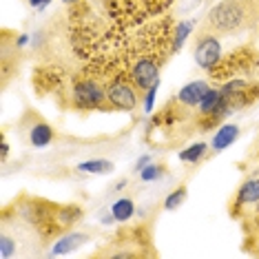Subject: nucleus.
I'll use <instances>...</instances> for the list:
<instances>
[{
	"instance_id": "nucleus-1",
	"label": "nucleus",
	"mask_w": 259,
	"mask_h": 259,
	"mask_svg": "<svg viewBox=\"0 0 259 259\" xmlns=\"http://www.w3.org/2000/svg\"><path fill=\"white\" fill-rule=\"evenodd\" d=\"M208 22L217 31H226V33L235 31V29H239L246 22V9L241 7V3H237V0H226V3H220L210 11Z\"/></svg>"
},
{
	"instance_id": "nucleus-2",
	"label": "nucleus",
	"mask_w": 259,
	"mask_h": 259,
	"mask_svg": "<svg viewBox=\"0 0 259 259\" xmlns=\"http://www.w3.org/2000/svg\"><path fill=\"white\" fill-rule=\"evenodd\" d=\"M104 102H109L107 89L98 80H78L73 84V104L80 109H102Z\"/></svg>"
},
{
	"instance_id": "nucleus-3",
	"label": "nucleus",
	"mask_w": 259,
	"mask_h": 259,
	"mask_svg": "<svg viewBox=\"0 0 259 259\" xmlns=\"http://www.w3.org/2000/svg\"><path fill=\"white\" fill-rule=\"evenodd\" d=\"M131 82L140 91H149L153 84H160V64L151 56H140L131 64Z\"/></svg>"
},
{
	"instance_id": "nucleus-4",
	"label": "nucleus",
	"mask_w": 259,
	"mask_h": 259,
	"mask_svg": "<svg viewBox=\"0 0 259 259\" xmlns=\"http://www.w3.org/2000/svg\"><path fill=\"white\" fill-rule=\"evenodd\" d=\"M107 96H109V102L113 104L115 109L133 111L135 107H138V96H135L133 82H128L124 75H117L115 80H111V82H109V87H107Z\"/></svg>"
},
{
	"instance_id": "nucleus-5",
	"label": "nucleus",
	"mask_w": 259,
	"mask_h": 259,
	"mask_svg": "<svg viewBox=\"0 0 259 259\" xmlns=\"http://www.w3.org/2000/svg\"><path fill=\"white\" fill-rule=\"evenodd\" d=\"M222 60V45L220 40L213 36H202L199 42L195 45V62L202 69H213L217 67V62Z\"/></svg>"
},
{
	"instance_id": "nucleus-6",
	"label": "nucleus",
	"mask_w": 259,
	"mask_h": 259,
	"mask_svg": "<svg viewBox=\"0 0 259 259\" xmlns=\"http://www.w3.org/2000/svg\"><path fill=\"white\" fill-rule=\"evenodd\" d=\"M210 87L206 84L204 80H197V82H191V84L182 87V91L178 93V102L182 107H199V102H202L204 93L208 91Z\"/></svg>"
},
{
	"instance_id": "nucleus-7",
	"label": "nucleus",
	"mask_w": 259,
	"mask_h": 259,
	"mask_svg": "<svg viewBox=\"0 0 259 259\" xmlns=\"http://www.w3.org/2000/svg\"><path fill=\"white\" fill-rule=\"evenodd\" d=\"M87 235H82V233H69V235H64V237H60L56 241L54 246H51V250H49V255H67V252H71L75 248H80L82 244H87Z\"/></svg>"
},
{
	"instance_id": "nucleus-8",
	"label": "nucleus",
	"mask_w": 259,
	"mask_h": 259,
	"mask_svg": "<svg viewBox=\"0 0 259 259\" xmlns=\"http://www.w3.org/2000/svg\"><path fill=\"white\" fill-rule=\"evenodd\" d=\"M237 138H239V126L237 124H224L220 131L213 135V140H210V149L224 151V149H228Z\"/></svg>"
},
{
	"instance_id": "nucleus-9",
	"label": "nucleus",
	"mask_w": 259,
	"mask_h": 259,
	"mask_svg": "<svg viewBox=\"0 0 259 259\" xmlns=\"http://www.w3.org/2000/svg\"><path fill=\"white\" fill-rule=\"evenodd\" d=\"M54 128L49 124H45V122H38V124H33V128L29 131V142L33 146H38V149H42V146L51 144V140H54Z\"/></svg>"
},
{
	"instance_id": "nucleus-10",
	"label": "nucleus",
	"mask_w": 259,
	"mask_h": 259,
	"mask_svg": "<svg viewBox=\"0 0 259 259\" xmlns=\"http://www.w3.org/2000/svg\"><path fill=\"white\" fill-rule=\"evenodd\" d=\"M111 215L115 217V222H128L135 215L133 199L122 197V199H117V202H113V206H111Z\"/></svg>"
},
{
	"instance_id": "nucleus-11",
	"label": "nucleus",
	"mask_w": 259,
	"mask_h": 259,
	"mask_svg": "<svg viewBox=\"0 0 259 259\" xmlns=\"http://www.w3.org/2000/svg\"><path fill=\"white\" fill-rule=\"evenodd\" d=\"M237 202L239 204H255V202H259V180H248V182L241 184Z\"/></svg>"
},
{
	"instance_id": "nucleus-12",
	"label": "nucleus",
	"mask_w": 259,
	"mask_h": 259,
	"mask_svg": "<svg viewBox=\"0 0 259 259\" xmlns=\"http://www.w3.org/2000/svg\"><path fill=\"white\" fill-rule=\"evenodd\" d=\"M206 151H208V146H206L204 142H195V144H191L188 149H184L180 153V160L188 162V164H195L206 155Z\"/></svg>"
},
{
	"instance_id": "nucleus-13",
	"label": "nucleus",
	"mask_w": 259,
	"mask_h": 259,
	"mask_svg": "<svg viewBox=\"0 0 259 259\" xmlns=\"http://www.w3.org/2000/svg\"><path fill=\"white\" fill-rule=\"evenodd\" d=\"M78 170H82V173H111L113 170V164H111L109 160H89V162H82L78 164Z\"/></svg>"
},
{
	"instance_id": "nucleus-14",
	"label": "nucleus",
	"mask_w": 259,
	"mask_h": 259,
	"mask_svg": "<svg viewBox=\"0 0 259 259\" xmlns=\"http://www.w3.org/2000/svg\"><path fill=\"white\" fill-rule=\"evenodd\" d=\"M193 31V22L191 20H184V22H180L178 27H175V36H173V47H175V51L180 49L182 45H184V40L188 38V33Z\"/></svg>"
},
{
	"instance_id": "nucleus-15",
	"label": "nucleus",
	"mask_w": 259,
	"mask_h": 259,
	"mask_svg": "<svg viewBox=\"0 0 259 259\" xmlns=\"http://www.w3.org/2000/svg\"><path fill=\"white\" fill-rule=\"evenodd\" d=\"M184 199H186V186H180L178 191H173L166 199H164V208H166V210H175L178 206L184 204Z\"/></svg>"
},
{
	"instance_id": "nucleus-16",
	"label": "nucleus",
	"mask_w": 259,
	"mask_h": 259,
	"mask_svg": "<svg viewBox=\"0 0 259 259\" xmlns=\"http://www.w3.org/2000/svg\"><path fill=\"white\" fill-rule=\"evenodd\" d=\"M11 255H16V239H11V235L5 231L3 237H0V257L7 259Z\"/></svg>"
},
{
	"instance_id": "nucleus-17",
	"label": "nucleus",
	"mask_w": 259,
	"mask_h": 259,
	"mask_svg": "<svg viewBox=\"0 0 259 259\" xmlns=\"http://www.w3.org/2000/svg\"><path fill=\"white\" fill-rule=\"evenodd\" d=\"M160 175H162V166H157V164H149V166L140 170V180L142 182H155Z\"/></svg>"
},
{
	"instance_id": "nucleus-18",
	"label": "nucleus",
	"mask_w": 259,
	"mask_h": 259,
	"mask_svg": "<svg viewBox=\"0 0 259 259\" xmlns=\"http://www.w3.org/2000/svg\"><path fill=\"white\" fill-rule=\"evenodd\" d=\"M157 87L160 84H153L149 91H146V98H144V111H153V104H155V96H157Z\"/></svg>"
},
{
	"instance_id": "nucleus-19",
	"label": "nucleus",
	"mask_w": 259,
	"mask_h": 259,
	"mask_svg": "<svg viewBox=\"0 0 259 259\" xmlns=\"http://www.w3.org/2000/svg\"><path fill=\"white\" fill-rule=\"evenodd\" d=\"M142 3L149 7V11H160V9L166 7L170 0H142Z\"/></svg>"
},
{
	"instance_id": "nucleus-20",
	"label": "nucleus",
	"mask_w": 259,
	"mask_h": 259,
	"mask_svg": "<svg viewBox=\"0 0 259 259\" xmlns=\"http://www.w3.org/2000/svg\"><path fill=\"white\" fill-rule=\"evenodd\" d=\"M149 164H151V155H142L138 162H135V168H138V170H142L144 166H149Z\"/></svg>"
},
{
	"instance_id": "nucleus-21",
	"label": "nucleus",
	"mask_w": 259,
	"mask_h": 259,
	"mask_svg": "<svg viewBox=\"0 0 259 259\" xmlns=\"http://www.w3.org/2000/svg\"><path fill=\"white\" fill-rule=\"evenodd\" d=\"M49 3H51V0H29V5H31V7H36V9H45Z\"/></svg>"
},
{
	"instance_id": "nucleus-22",
	"label": "nucleus",
	"mask_w": 259,
	"mask_h": 259,
	"mask_svg": "<svg viewBox=\"0 0 259 259\" xmlns=\"http://www.w3.org/2000/svg\"><path fill=\"white\" fill-rule=\"evenodd\" d=\"M27 40H29L27 36H20V38H18V47H25V45H27Z\"/></svg>"
},
{
	"instance_id": "nucleus-23",
	"label": "nucleus",
	"mask_w": 259,
	"mask_h": 259,
	"mask_svg": "<svg viewBox=\"0 0 259 259\" xmlns=\"http://www.w3.org/2000/svg\"><path fill=\"white\" fill-rule=\"evenodd\" d=\"M7 153H9V146L3 142V157H7Z\"/></svg>"
},
{
	"instance_id": "nucleus-24",
	"label": "nucleus",
	"mask_w": 259,
	"mask_h": 259,
	"mask_svg": "<svg viewBox=\"0 0 259 259\" xmlns=\"http://www.w3.org/2000/svg\"><path fill=\"white\" fill-rule=\"evenodd\" d=\"M64 3H78V0H64Z\"/></svg>"
}]
</instances>
